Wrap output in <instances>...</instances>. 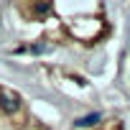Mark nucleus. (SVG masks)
Returning a JSON list of instances; mask_svg holds the SVG:
<instances>
[{
	"label": "nucleus",
	"instance_id": "f257e3e1",
	"mask_svg": "<svg viewBox=\"0 0 130 130\" xmlns=\"http://www.w3.org/2000/svg\"><path fill=\"white\" fill-rule=\"evenodd\" d=\"M0 110H3L5 115H13L21 110V97L10 89H0Z\"/></svg>",
	"mask_w": 130,
	"mask_h": 130
}]
</instances>
